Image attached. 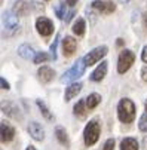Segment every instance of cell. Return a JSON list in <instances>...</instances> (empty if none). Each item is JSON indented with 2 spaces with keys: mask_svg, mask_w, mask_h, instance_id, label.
Wrapping results in <instances>:
<instances>
[{
  "mask_svg": "<svg viewBox=\"0 0 147 150\" xmlns=\"http://www.w3.org/2000/svg\"><path fill=\"white\" fill-rule=\"evenodd\" d=\"M119 2H120V3H129L131 0H119Z\"/></svg>",
  "mask_w": 147,
  "mask_h": 150,
  "instance_id": "33",
  "label": "cell"
},
{
  "mask_svg": "<svg viewBox=\"0 0 147 150\" xmlns=\"http://www.w3.org/2000/svg\"><path fill=\"white\" fill-rule=\"evenodd\" d=\"M66 6H67V5L59 3V5L55 8V13H57V16H58V18H61V19H64V18H66V15H67V12H66Z\"/></svg>",
  "mask_w": 147,
  "mask_h": 150,
  "instance_id": "23",
  "label": "cell"
},
{
  "mask_svg": "<svg viewBox=\"0 0 147 150\" xmlns=\"http://www.w3.org/2000/svg\"><path fill=\"white\" fill-rule=\"evenodd\" d=\"M114 149V140L110 138L106 141V144H104V150H113Z\"/></svg>",
  "mask_w": 147,
  "mask_h": 150,
  "instance_id": "27",
  "label": "cell"
},
{
  "mask_svg": "<svg viewBox=\"0 0 147 150\" xmlns=\"http://www.w3.org/2000/svg\"><path fill=\"white\" fill-rule=\"evenodd\" d=\"M55 134H57V138L59 140V143H61V144L69 146V137H67V134H66V129H64V128L58 126L57 129H55Z\"/></svg>",
  "mask_w": 147,
  "mask_h": 150,
  "instance_id": "21",
  "label": "cell"
},
{
  "mask_svg": "<svg viewBox=\"0 0 147 150\" xmlns=\"http://www.w3.org/2000/svg\"><path fill=\"white\" fill-rule=\"evenodd\" d=\"M141 76H143V80L147 82V67H144V69L141 70Z\"/></svg>",
  "mask_w": 147,
  "mask_h": 150,
  "instance_id": "31",
  "label": "cell"
},
{
  "mask_svg": "<svg viewBox=\"0 0 147 150\" xmlns=\"http://www.w3.org/2000/svg\"><path fill=\"white\" fill-rule=\"evenodd\" d=\"M58 40H59V34H57L54 43L51 46V52H52V59H57V45H58Z\"/></svg>",
  "mask_w": 147,
  "mask_h": 150,
  "instance_id": "26",
  "label": "cell"
},
{
  "mask_svg": "<svg viewBox=\"0 0 147 150\" xmlns=\"http://www.w3.org/2000/svg\"><path fill=\"white\" fill-rule=\"evenodd\" d=\"M120 150H138V141L135 138H125L120 144Z\"/></svg>",
  "mask_w": 147,
  "mask_h": 150,
  "instance_id": "17",
  "label": "cell"
},
{
  "mask_svg": "<svg viewBox=\"0 0 147 150\" xmlns=\"http://www.w3.org/2000/svg\"><path fill=\"white\" fill-rule=\"evenodd\" d=\"M86 100H80V101H77V104L74 105V113H76V116H79V117H86Z\"/></svg>",
  "mask_w": 147,
  "mask_h": 150,
  "instance_id": "18",
  "label": "cell"
},
{
  "mask_svg": "<svg viewBox=\"0 0 147 150\" xmlns=\"http://www.w3.org/2000/svg\"><path fill=\"white\" fill-rule=\"evenodd\" d=\"M117 116H119L120 122L131 123L135 117V105H134V103L128 98L120 100V103L117 105Z\"/></svg>",
  "mask_w": 147,
  "mask_h": 150,
  "instance_id": "1",
  "label": "cell"
},
{
  "mask_svg": "<svg viewBox=\"0 0 147 150\" xmlns=\"http://www.w3.org/2000/svg\"><path fill=\"white\" fill-rule=\"evenodd\" d=\"M27 150H36V149H34L33 146H30V147H27Z\"/></svg>",
  "mask_w": 147,
  "mask_h": 150,
  "instance_id": "34",
  "label": "cell"
},
{
  "mask_svg": "<svg viewBox=\"0 0 147 150\" xmlns=\"http://www.w3.org/2000/svg\"><path fill=\"white\" fill-rule=\"evenodd\" d=\"M138 128H140L141 131L147 132V113L141 116V119H140V123H138Z\"/></svg>",
  "mask_w": 147,
  "mask_h": 150,
  "instance_id": "25",
  "label": "cell"
},
{
  "mask_svg": "<svg viewBox=\"0 0 147 150\" xmlns=\"http://www.w3.org/2000/svg\"><path fill=\"white\" fill-rule=\"evenodd\" d=\"M107 46H98V48H95V49H92L89 54H86L85 57H83V61H85V64H86V67H89V66H92V64H95V62H98L101 58H104L107 55Z\"/></svg>",
  "mask_w": 147,
  "mask_h": 150,
  "instance_id": "5",
  "label": "cell"
},
{
  "mask_svg": "<svg viewBox=\"0 0 147 150\" xmlns=\"http://www.w3.org/2000/svg\"><path fill=\"white\" fill-rule=\"evenodd\" d=\"M92 8L100 11V12H106V13H110L116 9L114 3L112 2H101V0H95V2H92Z\"/></svg>",
  "mask_w": 147,
  "mask_h": 150,
  "instance_id": "10",
  "label": "cell"
},
{
  "mask_svg": "<svg viewBox=\"0 0 147 150\" xmlns=\"http://www.w3.org/2000/svg\"><path fill=\"white\" fill-rule=\"evenodd\" d=\"M80 89H82V83H71L70 86L66 89V95H64L66 101H70L73 97H76L80 92Z\"/></svg>",
  "mask_w": 147,
  "mask_h": 150,
  "instance_id": "15",
  "label": "cell"
},
{
  "mask_svg": "<svg viewBox=\"0 0 147 150\" xmlns=\"http://www.w3.org/2000/svg\"><path fill=\"white\" fill-rule=\"evenodd\" d=\"M28 132H30V135L34 138V140H37V141H42L45 138V129L42 128V125L40 123H37V122H31L30 125H28Z\"/></svg>",
  "mask_w": 147,
  "mask_h": 150,
  "instance_id": "8",
  "label": "cell"
},
{
  "mask_svg": "<svg viewBox=\"0 0 147 150\" xmlns=\"http://www.w3.org/2000/svg\"><path fill=\"white\" fill-rule=\"evenodd\" d=\"M76 3H77V0H67V6H71L73 8Z\"/></svg>",
  "mask_w": 147,
  "mask_h": 150,
  "instance_id": "32",
  "label": "cell"
},
{
  "mask_svg": "<svg viewBox=\"0 0 147 150\" xmlns=\"http://www.w3.org/2000/svg\"><path fill=\"white\" fill-rule=\"evenodd\" d=\"M54 76H55V71L51 67H48V66H43V67L39 69V77H40L42 82L48 83V82H51L54 79Z\"/></svg>",
  "mask_w": 147,
  "mask_h": 150,
  "instance_id": "12",
  "label": "cell"
},
{
  "mask_svg": "<svg viewBox=\"0 0 147 150\" xmlns=\"http://www.w3.org/2000/svg\"><path fill=\"white\" fill-rule=\"evenodd\" d=\"M18 54H19V57H23L25 59H31V58L34 59V57H36L34 49L31 46H28V45H21L18 48Z\"/></svg>",
  "mask_w": 147,
  "mask_h": 150,
  "instance_id": "14",
  "label": "cell"
},
{
  "mask_svg": "<svg viewBox=\"0 0 147 150\" xmlns=\"http://www.w3.org/2000/svg\"><path fill=\"white\" fill-rule=\"evenodd\" d=\"M77 48V43H76V40L70 36H67L64 40H62V51H64V55L66 57H71L74 54Z\"/></svg>",
  "mask_w": 147,
  "mask_h": 150,
  "instance_id": "9",
  "label": "cell"
},
{
  "mask_svg": "<svg viewBox=\"0 0 147 150\" xmlns=\"http://www.w3.org/2000/svg\"><path fill=\"white\" fill-rule=\"evenodd\" d=\"M100 132H101V128H100V123L97 120H91L86 128H85V132H83V137H85V143L86 146H92L97 143L98 137H100Z\"/></svg>",
  "mask_w": 147,
  "mask_h": 150,
  "instance_id": "3",
  "label": "cell"
},
{
  "mask_svg": "<svg viewBox=\"0 0 147 150\" xmlns=\"http://www.w3.org/2000/svg\"><path fill=\"white\" fill-rule=\"evenodd\" d=\"M100 103H101V95H98V94H91L86 98V107H88L89 110L94 109V107H97Z\"/></svg>",
  "mask_w": 147,
  "mask_h": 150,
  "instance_id": "20",
  "label": "cell"
},
{
  "mask_svg": "<svg viewBox=\"0 0 147 150\" xmlns=\"http://www.w3.org/2000/svg\"><path fill=\"white\" fill-rule=\"evenodd\" d=\"M0 83H2V89H9V83L5 80V77L0 79Z\"/></svg>",
  "mask_w": 147,
  "mask_h": 150,
  "instance_id": "29",
  "label": "cell"
},
{
  "mask_svg": "<svg viewBox=\"0 0 147 150\" xmlns=\"http://www.w3.org/2000/svg\"><path fill=\"white\" fill-rule=\"evenodd\" d=\"M146 112H147V103H146Z\"/></svg>",
  "mask_w": 147,
  "mask_h": 150,
  "instance_id": "35",
  "label": "cell"
},
{
  "mask_svg": "<svg viewBox=\"0 0 147 150\" xmlns=\"http://www.w3.org/2000/svg\"><path fill=\"white\" fill-rule=\"evenodd\" d=\"M106 73H107V62H106V61H102L100 66L95 69V71L91 74V79H92L94 82H100V80L104 79Z\"/></svg>",
  "mask_w": 147,
  "mask_h": 150,
  "instance_id": "11",
  "label": "cell"
},
{
  "mask_svg": "<svg viewBox=\"0 0 147 150\" xmlns=\"http://www.w3.org/2000/svg\"><path fill=\"white\" fill-rule=\"evenodd\" d=\"M48 59H49V57L45 52H37L36 57H34V64H42V62H45Z\"/></svg>",
  "mask_w": 147,
  "mask_h": 150,
  "instance_id": "24",
  "label": "cell"
},
{
  "mask_svg": "<svg viewBox=\"0 0 147 150\" xmlns=\"http://www.w3.org/2000/svg\"><path fill=\"white\" fill-rule=\"evenodd\" d=\"M3 27H5L8 31H11V33H13V31L18 28V18H16V13H13V12H11V11L3 12Z\"/></svg>",
  "mask_w": 147,
  "mask_h": 150,
  "instance_id": "7",
  "label": "cell"
},
{
  "mask_svg": "<svg viewBox=\"0 0 147 150\" xmlns=\"http://www.w3.org/2000/svg\"><path fill=\"white\" fill-rule=\"evenodd\" d=\"M36 28L42 36H51L54 33V24H52V21L48 19L46 16H40L36 21Z\"/></svg>",
  "mask_w": 147,
  "mask_h": 150,
  "instance_id": "6",
  "label": "cell"
},
{
  "mask_svg": "<svg viewBox=\"0 0 147 150\" xmlns=\"http://www.w3.org/2000/svg\"><path fill=\"white\" fill-rule=\"evenodd\" d=\"M73 15H74V11H73V9H71L70 12H67V15H66V18H64V19H66V23H69V21L73 18Z\"/></svg>",
  "mask_w": 147,
  "mask_h": 150,
  "instance_id": "30",
  "label": "cell"
},
{
  "mask_svg": "<svg viewBox=\"0 0 147 150\" xmlns=\"http://www.w3.org/2000/svg\"><path fill=\"white\" fill-rule=\"evenodd\" d=\"M37 105H39V109H40L42 115H43L48 120H51V119H52V115L49 113V109L45 105V103H43V101H40V100H37Z\"/></svg>",
  "mask_w": 147,
  "mask_h": 150,
  "instance_id": "22",
  "label": "cell"
},
{
  "mask_svg": "<svg viewBox=\"0 0 147 150\" xmlns=\"http://www.w3.org/2000/svg\"><path fill=\"white\" fill-rule=\"evenodd\" d=\"M28 11H30V5L25 2V0H18V2L15 3L13 12H15L16 15H25Z\"/></svg>",
  "mask_w": 147,
  "mask_h": 150,
  "instance_id": "16",
  "label": "cell"
},
{
  "mask_svg": "<svg viewBox=\"0 0 147 150\" xmlns=\"http://www.w3.org/2000/svg\"><path fill=\"white\" fill-rule=\"evenodd\" d=\"M85 69H86V64H85V61H83V58H79L76 62H74V66L69 70V71H66L64 74H62V77H61V82L62 83H67V82H73V80H77L83 73H85Z\"/></svg>",
  "mask_w": 147,
  "mask_h": 150,
  "instance_id": "2",
  "label": "cell"
},
{
  "mask_svg": "<svg viewBox=\"0 0 147 150\" xmlns=\"http://www.w3.org/2000/svg\"><path fill=\"white\" fill-rule=\"evenodd\" d=\"M134 59H135V55L132 51H122L120 55H119V61H117V71L120 74H123L125 71H128L129 67L134 64Z\"/></svg>",
  "mask_w": 147,
  "mask_h": 150,
  "instance_id": "4",
  "label": "cell"
},
{
  "mask_svg": "<svg viewBox=\"0 0 147 150\" xmlns=\"http://www.w3.org/2000/svg\"><path fill=\"white\" fill-rule=\"evenodd\" d=\"M2 141L3 143H6V141H11L12 138H13V135H15V129L12 126H9L6 122H2Z\"/></svg>",
  "mask_w": 147,
  "mask_h": 150,
  "instance_id": "13",
  "label": "cell"
},
{
  "mask_svg": "<svg viewBox=\"0 0 147 150\" xmlns=\"http://www.w3.org/2000/svg\"><path fill=\"white\" fill-rule=\"evenodd\" d=\"M85 28H86L85 21H83L82 18H77V21L73 25V33L77 34V36H83V34H85Z\"/></svg>",
  "mask_w": 147,
  "mask_h": 150,
  "instance_id": "19",
  "label": "cell"
},
{
  "mask_svg": "<svg viewBox=\"0 0 147 150\" xmlns=\"http://www.w3.org/2000/svg\"><path fill=\"white\" fill-rule=\"evenodd\" d=\"M141 59L147 64V46H144L143 48V52H141Z\"/></svg>",
  "mask_w": 147,
  "mask_h": 150,
  "instance_id": "28",
  "label": "cell"
}]
</instances>
